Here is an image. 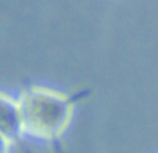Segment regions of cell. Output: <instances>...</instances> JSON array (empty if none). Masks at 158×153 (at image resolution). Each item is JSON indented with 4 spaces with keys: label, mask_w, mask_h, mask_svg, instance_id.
Returning a JSON list of instances; mask_svg holds the SVG:
<instances>
[{
    "label": "cell",
    "mask_w": 158,
    "mask_h": 153,
    "mask_svg": "<svg viewBox=\"0 0 158 153\" xmlns=\"http://www.w3.org/2000/svg\"><path fill=\"white\" fill-rule=\"evenodd\" d=\"M0 134L11 142L24 135L18 99L2 90H0Z\"/></svg>",
    "instance_id": "2"
},
{
    "label": "cell",
    "mask_w": 158,
    "mask_h": 153,
    "mask_svg": "<svg viewBox=\"0 0 158 153\" xmlns=\"http://www.w3.org/2000/svg\"><path fill=\"white\" fill-rule=\"evenodd\" d=\"M17 99L24 135L44 142H54L68 128L78 98L46 86L31 85Z\"/></svg>",
    "instance_id": "1"
},
{
    "label": "cell",
    "mask_w": 158,
    "mask_h": 153,
    "mask_svg": "<svg viewBox=\"0 0 158 153\" xmlns=\"http://www.w3.org/2000/svg\"><path fill=\"white\" fill-rule=\"evenodd\" d=\"M10 143L11 141L0 134V153H10Z\"/></svg>",
    "instance_id": "3"
}]
</instances>
